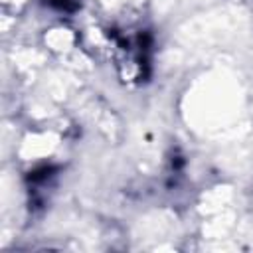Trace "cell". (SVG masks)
Wrapping results in <instances>:
<instances>
[{
    "mask_svg": "<svg viewBox=\"0 0 253 253\" xmlns=\"http://www.w3.org/2000/svg\"><path fill=\"white\" fill-rule=\"evenodd\" d=\"M49 2H51V4H57V6H61V8H67L71 0H49Z\"/></svg>",
    "mask_w": 253,
    "mask_h": 253,
    "instance_id": "1",
    "label": "cell"
}]
</instances>
